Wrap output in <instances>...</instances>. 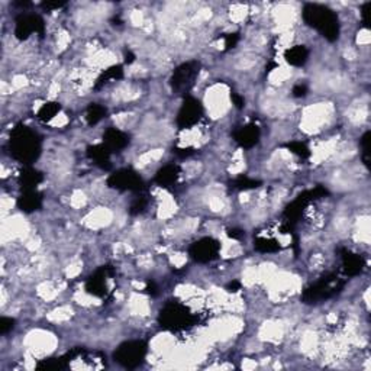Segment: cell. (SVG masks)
Segmentation results:
<instances>
[{
    "label": "cell",
    "instance_id": "1",
    "mask_svg": "<svg viewBox=\"0 0 371 371\" xmlns=\"http://www.w3.org/2000/svg\"><path fill=\"white\" fill-rule=\"evenodd\" d=\"M120 363H125L126 366H134L138 364V361H141V358L144 357V348H141L139 344H129L125 348L120 350Z\"/></svg>",
    "mask_w": 371,
    "mask_h": 371
},
{
    "label": "cell",
    "instance_id": "2",
    "mask_svg": "<svg viewBox=\"0 0 371 371\" xmlns=\"http://www.w3.org/2000/svg\"><path fill=\"white\" fill-rule=\"evenodd\" d=\"M257 136H258V131L253 128V129H247V128H244V131H242V135H241V141L244 142V144H254L255 141H257Z\"/></svg>",
    "mask_w": 371,
    "mask_h": 371
}]
</instances>
